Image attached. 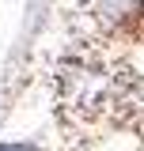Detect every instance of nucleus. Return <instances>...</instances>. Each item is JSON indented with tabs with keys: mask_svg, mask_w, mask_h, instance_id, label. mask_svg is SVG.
<instances>
[{
	"mask_svg": "<svg viewBox=\"0 0 144 151\" xmlns=\"http://www.w3.org/2000/svg\"><path fill=\"white\" fill-rule=\"evenodd\" d=\"M0 151H38L34 144H0Z\"/></svg>",
	"mask_w": 144,
	"mask_h": 151,
	"instance_id": "obj_1",
	"label": "nucleus"
}]
</instances>
